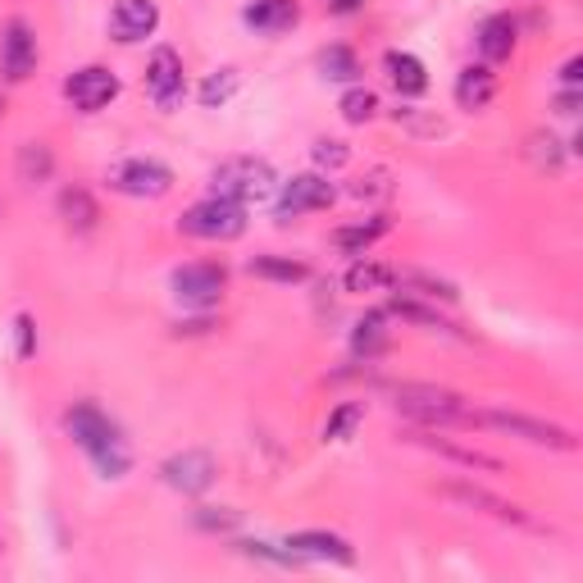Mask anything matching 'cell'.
<instances>
[{"mask_svg": "<svg viewBox=\"0 0 583 583\" xmlns=\"http://www.w3.org/2000/svg\"><path fill=\"white\" fill-rule=\"evenodd\" d=\"M365 420V405L361 401H347V405H338L333 415H328V424H324V442H347L351 434H356V424Z\"/></svg>", "mask_w": 583, "mask_h": 583, "instance_id": "26", "label": "cell"}, {"mask_svg": "<svg viewBox=\"0 0 583 583\" xmlns=\"http://www.w3.org/2000/svg\"><path fill=\"white\" fill-rule=\"evenodd\" d=\"M60 215L69 219V228H78V233H92L96 228V201L83 192V187H69L60 196Z\"/></svg>", "mask_w": 583, "mask_h": 583, "instance_id": "24", "label": "cell"}, {"mask_svg": "<svg viewBox=\"0 0 583 583\" xmlns=\"http://www.w3.org/2000/svg\"><path fill=\"white\" fill-rule=\"evenodd\" d=\"M388 311H392V315H401V319H411V324H424V328H434V333H451V324H447L438 311L420 306V301H411V296H397Z\"/></svg>", "mask_w": 583, "mask_h": 583, "instance_id": "28", "label": "cell"}, {"mask_svg": "<svg viewBox=\"0 0 583 583\" xmlns=\"http://www.w3.org/2000/svg\"><path fill=\"white\" fill-rule=\"evenodd\" d=\"M246 28H256V33H288L292 23H296V0H256V5H246Z\"/></svg>", "mask_w": 583, "mask_h": 583, "instance_id": "16", "label": "cell"}, {"mask_svg": "<svg viewBox=\"0 0 583 583\" xmlns=\"http://www.w3.org/2000/svg\"><path fill=\"white\" fill-rule=\"evenodd\" d=\"M19 173H23V179H28V183L46 179V173H50V150H46L41 142L23 146V156H19Z\"/></svg>", "mask_w": 583, "mask_h": 583, "instance_id": "31", "label": "cell"}, {"mask_svg": "<svg viewBox=\"0 0 583 583\" xmlns=\"http://www.w3.org/2000/svg\"><path fill=\"white\" fill-rule=\"evenodd\" d=\"M333 183L319 179V173H301V179L283 183V192H278V223H288L296 215H306V210H324V206H333Z\"/></svg>", "mask_w": 583, "mask_h": 583, "instance_id": "10", "label": "cell"}, {"mask_svg": "<svg viewBox=\"0 0 583 583\" xmlns=\"http://www.w3.org/2000/svg\"><path fill=\"white\" fill-rule=\"evenodd\" d=\"M196 524H201V529H233V524H238V515H233V511H223V515H215V511H210V506H206V511H201V515H196Z\"/></svg>", "mask_w": 583, "mask_h": 583, "instance_id": "34", "label": "cell"}, {"mask_svg": "<svg viewBox=\"0 0 583 583\" xmlns=\"http://www.w3.org/2000/svg\"><path fill=\"white\" fill-rule=\"evenodd\" d=\"M478 424L497 428V434H511V438H524V442H538V447H556V451H574V434L570 428H556V424H543V420H529V415H511V411H488L478 415Z\"/></svg>", "mask_w": 583, "mask_h": 583, "instance_id": "5", "label": "cell"}, {"mask_svg": "<svg viewBox=\"0 0 583 583\" xmlns=\"http://www.w3.org/2000/svg\"><path fill=\"white\" fill-rule=\"evenodd\" d=\"M283 547L296 551V556H306V561H333V566H351V561H356L351 543L338 538V534H328V529H306V534H292Z\"/></svg>", "mask_w": 583, "mask_h": 583, "instance_id": "14", "label": "cell"}, {"mask_svg": "<svg viewBox=\"0 0 583 583\" xmlns=\"http://www.w3.org/2000/svg\"><path fill=\"white\" fill-rule=\"evenodd\" d=\"M384 69H388V78H392V87L401 96H424L428 92V73H424V64L411 56V50H388Z\"/></svg>", "mask_w": 583, "mask_h": 583, "instance_id": "18", "label": "cell"}, {"mask_svg": "<svg viewBox=\"0 0 583 583\" xmlns=\"http://www.w3.org/2000/svg\"><path fill=\"white\" fill-rule=\"evenodd\" d=\"M478 50H484L488 64L511 60V50H515V19H511V14L484 19V28H478Z\"/></svg>", "mask_w": 583, "mask_h": 583, "instance_id": "17", "label": "cell"}, {"mask_svg": "<svg viewBox=\"0 0 583 583\" xmlns=\"http://www.w3.org/2000/svg\"><path fill=\"white\" fill-rule=\"evenodd\" d=\"M315 160H319L324 169H342V165H347V146L324 137V142H315Z\"/></svg>", "mask_w": 583, "mask_h": 583, "instance_id": "33", "label": "cell"}, {"mask_svg": "<svg viewBox=\"0 0 583 583\" xmlns=\"http://www.w3.org/2000/svg\"><path fill=\"white\" fill-rule=\"evenodd\" d=\"M556 110H561V114H574V110H579V87H570L561 100H556Z\"/></svg>", "mask_w": 583, "mask_h": 583, "instance_id": "37", "label": "cell"}, {"mask_svg": "<svg viewBox=\"0 0 583 583\" xmlns=\"http://www.w3.org/2000/svg\"><path fill=\"white\" fill-rule=\"evenodd\" d=\"M179 228L187 238H206V242H233L242 238V228H246V210L238 206V201H223V196H210V201H201V206H192Z\"/></svg>", "mask_w": 583, "mask_h": 583, "instance_id": "4", "label": "cell"}, {"mask_svg": "<svg viewBox=\"0 0 583 583\" xmlns=\"http://www.w3.org/2000/svg\"><path fill=\"white\" fill-rule=\"evenodd\" d=\"M0 69H5L10 83H23L37 69V37L23 19H14L5 28V41H0Z\"/></svg>", "mask_w": 583, "mask_h": 583, "instance_id": "13", "label": "cell"}, {"mask_svg": "<svg viewBox=\"0 0 583 583\" xmlns=\"http://www.w3.org/2000/svg\"><path fill=\"white\" fill-rule=\"evenodd\" d=\"M146 92H150V100H156L160 110L183 106L187 83H183V60H179V50H173V46H160L156 56H150V64H146Z\"/></svg>", "mask_w": 583, "mask_h": 583, "instance_id": "7", "label": "cell"}, {"mask_svg": "<svg viewBox=\"0 0 583 583\" xmlns=\"http://www.w3.org/2000/svg\"><path fill=\"white\" fill-rule=\"evenodd\" d=\"M156 28H160L156 0H119L114 14H110V33H114V41H123V46L146 41Z\"/></svg>", "mask_w": 583, "mask_h": 583, "instance_id": "12", "label": "cell"}, {"mask_svg": "<svg viewBox=\"0 0 583 583\" xmlns=\"http://www.w3.org/2000/svg\"><path fill=\"white\" fill-rule=\"evenodd\" d=\"M110 187L123 196H165L173 187V173L160 160H123L110 169Z\"/></svg>", "mask_w": 583, "mask_h": 583, "instance_id": "8", "label": "cell"}, {"mask_svg": "<svg viewBox=\"0 0 583 583\" xmlns=\"http://www.w3.org/2000/svg\"><path fill=\"white\" fill-rule=\"evenodd\" d=\"M19 356H33V319L19 315Z\"/></svg>", "mask_w": 583, "mask_h": 583, "instance_id": "35", "label": "cell"}, {"mask_svg": "<svg viewBox=\"0 0 583 583\" xmlns=\"http://www.w3.org/2000/svg\"><path fill=\"white\" fill-rule=\"evenodd\" d=\"M215 196L223 201H238V206H251V201H265L274 192V169L269 160H256V156H238V160H223L210 179Z\"/></svg>", "mask_w": 583, "mask_h": 583, "instance_id": "3", "label": "cell"}, {"mask_svg": "<svg viewBox=\"0 0 583 583\" xmlns=\"http://www.w3.org/2000/svg\"><path fill=\"white\" fill-rule=\"evenodd\" d=\"M365 5V0H328V10H333V14H356Z\"/></svg>", "mask_w": 583, "mask_h": 583, "instance_id": "38", "label": "cell"}, {"mask_svg": "<svg viewBox=\"0 0 583 583\" xmlns=\"http://www.w3.org/2000/svg\"><path fill=\"white\" fill-rule=\"evenodd\" d=\"M405 288H424L428 296H442V301H456V288L451 283H442V278H434V274H397Z\"/></svg>", "mask_w": 583, "mask_h": 583, "instance_id": "32", "label": "cell"}, {"mask_svg": "<svg viewBox=\"0 0 583 583\" xmlns=\"http://www.w3.org/2000/svg\"><path fill=\"white\" fill-rule=\"evenodd\" d=\"M319 73H324V78H333V83H356V78H361L356 50H347V46H328V50H319Z\"/></svg>", "mask_w": 583, "mask_h": 583, "instance_id": "22", "label": "cell"}, {"mask_svg": "<svg viewBox=\"0 0 583 583\" xmlns=\"http://www.w3.org/2000/svg\"><path fill=\"white\" fill-rule=\"evenodd\" d=\"M374 110H378V96H374L369 87H351V92L342 96V119H347V123H369Z\"/></svg>", "mask_w": 583, "mask_h": 583, "instance_id": "30", "label": "cell"}, {"mask_svg": "<svg viewBox=\"0 0 583 583\" xmlns=\"http://www.w3.org/2000/svg\"><path fill=\"white\" fill-rule=\"evenodd\" d=\"M165 484L169 488H179V493H206L210 484H215V461H210V456L206 451H183V456H169V461H165Z\"/></svg>", "mask_w": 583, "mask_h": 583, "instance_id": "11", "label": "cell"}, {"mask_svg": "<svg viewBox=\"0 0 583 583\" xmlns=\"http://www.w3.org/2000/svg\"><path fill=\"white\" fill-rule=\"evenodd\" d=\"M388 315L384 311H369L361 324H356V333H351V351H356V356H378V351H384L388 347Z\"/></svg>", "mask_w": 583, "mask_h": 583, "instance_id": "21", "label": "cell"}, {"mask_svg": "<svg viewBox=\"0 0 583 583\" xmlns=\"http://www.w3.org/2000/svg\"><path fill=\"white\" fill-rule=\"evenodd\" d=\"M411 442H420V447H428V451H438V456H447V461H456V465H478V470H501L493 456H478V451H470V447H456V442H447V438H411Z\"/></svg>", "mask_w": 583, "mask_h": 583, "instance_id": "25", "label": "cell"}, {"mask_svg": "<svg viewBox=\"0 0 583 583\" xmlns=\"http://www.w3.org/2000/svg\"><path fill=\"white\" fill-rule=\"evenodd\" d=\"M442 493H447V497H456V501H465V506H484V511H488V515H497V520L529 524V515L520 511V506L501 501V497H493V493H484V488H474V484H447Z\"/></svg>", "mask_w": 583, "mask_h": 583, "instance_id": "19", "label": "cell"}, {"mask_svg": "<svg viewBox=\"0 0 583 583\" xmlns=\"http://www.w3.org/2000/svg\"><path fill=\"white\" fill-rule=\"evenodd\" d=\"M64 428H69V438L92 456V465L106 478H123V470L133 465V451H129V442H123L119 424L100 411V405H92V401L73 405V411L64 415Z\"/></svg>", "mask_w": 583, "mask_h": 583, "instance_id": "1", "label": "cell"}, {"mask_svg": "<svg viewBox=\"0 0 583 583\" xmlns=\"http://www.w3.org/2000/svg\"><path fill=\"white\" fill-rule=\"evenodd\" d=\"M388 215H374V219H361V223H347V228H338V246L347 251V256H365V251L388 233Z\"/></svg>", "mask_w": 583, "mask_h": 583, "instance_id": "20", "label": "cell"}, {"mask_svg": "<svg viewBox=\"0 0 583 583\" xmlns=\"http://www.w3.org/2000/svg\"><path fill=\"white\" fill-rule=\"evenodd\" d=\"M392 401H397L401 415H411V420H420V424H428V428H434V424H438V428L478 424V411H470L465 397H456V392H447V388L401 384V388L392 392Z\"/></svg>", "mask_w": 583, "mask_h": 583, "instance_id": "2", "label": "cell"}, {"mask_svg": "<svg viewBox=\"0 0 583 583\" xmlns=\"http://www.w3.org/2000/svg\"><path fill=\"white\" fill-rule=\"evenodd\" d=\"M561 78H566V87H579V83H583V60H570Z\"/></svg>", "mask_w": 583, "mask_h": 583, "instance_id": "36", "label": "cell"}, {"mask_svg": "<svg viewBox=\"0 0 583 583\" xmlns=\"http://www.w3.org/2000/svg\"><path fill=\"white\" fill-rule=\"evenodd\" d=\"M246 269L256 274V278H269V283H301V278L311 274L301 260H288V256H256Z\"/></svg>", "mask_w": 583, "mask_h": 583, "instance_id": "23", "label": "cell"}, {"mask_svg": "<svg viewBox=\"0 0 583 583\" xmlns=\"http://www.w3.org/2000/svg\"><path fill=\"white\" fill-rule=\"evenodd\" d=\"M223 283H228V274L219 265H183L173 274V296H179L187 311H210V306H219Z\"/></svg>", "mask_w": 583, "mask_h": 583, "instance_id": "6", "label": "cell"}, {"mask_svg": "<svg viewBox=\"0 0 583 583\" xmlns=\"http://www.w3.org/2000/svg\"><path fill=\"white\" fill-rule=\"evenodd\" d=\"M497 92V73L488 64H470L461 69V78H456V100H461V110H484Z\"/></svg>", "mask_w": 583, "mask_h": 583, "instance_id": "15", "label": "cell"}, {"mask_svg": "<svg viewBox=\"0 0 583 583\" xmlns=\"http://www.w3.org/2000/svg\"><path fill=\"white\" fill-rule=\"evenodd\" d=\"M388 283H397V269H388V265H351L347 269V292H374V288H388Z\"/></svg>", "mask_w": 583, "mask_h": 583, "instance_id": "27", "label": "cell"}, {"mask_svg": "<svg viewBox=\"0 0 583 583\" xmlns=\"http://www.w3.org/2000/svg\"><path fill=\"white\" fill-rule=\"evenodd\" d=\"M238 83H242V78H238V69H219L215 78H206V87H201V106H206V110H219L223 100L238 92Z\"/></svg>", "mask_w": 583, "mask_h": 583, "instance_id": "29", "label": "cell"}, {"mask_svg": "<svg viewBox=\"0 0 583 583\" xmlns=\"http://www.w3.org/2000/svg\"><path fill=\"white\" fill-rule=\"evenodd\" d=\"M64 96L73 100V110H83V114H96V110H106L110 100L119 96V78L110 69H100V64H87L78 73H69V83H64Z\"/></svg>", "mask_w": 583, "mask_h": 583, "instance_id": "9", "label": "cell"}]
</instances>
